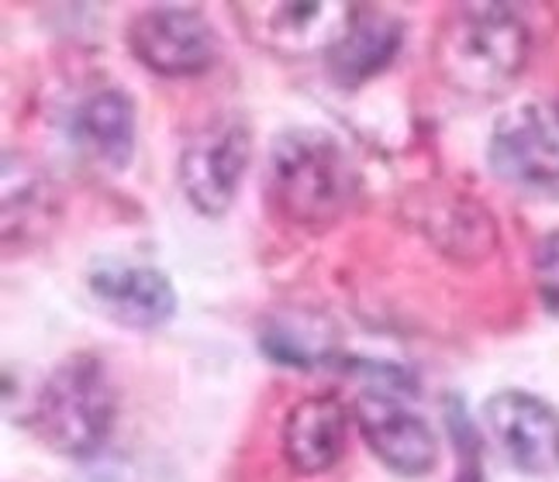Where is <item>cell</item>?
Instances as JSON below:
<instances>
[{
    "instance_id": "1",
    "label": "cell",
    "mask_w": 559,
    "mask_h": 482,
    "mask_svg": "<svg viewBox=\"0 0 559 482\" xmlns=\"http://www.w3.org/2000/svg\"><path fill=\"white\" fill-rule=\"evenodd\" d=\"M359 190V169L332 131L300 124L273 138L263 193L284 225L325 231L356 207Z\"/></svg>"
},
{
    "instance_id": "2",
    "label": "cell",
    "mask_w": 559,
    "mask_h": 482,
    "mask_svg": "<svg viewBox=\"0 0 559 482\" xmlns=\"http://www.w3.org/2000/svg\"><path fill=\"white\" fill-rule=\"evenodd\" d=\"M118 421V389L104 359L73 352L52 365L28 407V427L52 455L87 462L94 458Z\"/></svg>"
},
{
    "instance_id": "3",
    "label": "cell",
    "mask_w": 559,
    "mask_h": 482,
    "mask_svg": "<svg viewBox=\"0 0 559 482\" xmlns=\"http://www.w3.org/2000/svg\"><path fill=\"white\" fill-rule=\"evenodd\" d=\"M532 35L508 4H463L432 46L439 76L466 97H498L525 73Z\"/></svg>"
},
{
    "instance_id": "4",
    "label": "cell",
    "mask_w": 559,
    "mask_h": 482,
    "mask_svg": "<svg viewBox=\"0 0 559 482\" xmlns=\"http://www.w3.org/2000/svg\"><path fill=\"white\" fill-rule=\"evenodd\" d=\"M252 162V128L239 115H225L193 131L180 148L177 177L187 204L201 217H222L239 196Z\"/></svg>"
},
{
    "instance_id": "5",
    "label": "cell",
    "mask_w": 559,
    "mask_h": 482,
    "mask_svg": "<svg viewBox=\"0 0 559 482\" xmlns=\"http://www.w3.org/2000/svg\"><path fill=\"white\" fill-rule=\"evenodd\" d=\"M404 221L442 258L456 266H480L498 252V221L477 196L449 186H415L401 201Z\"/></svg>"
},
{
    "instance_id": "6",
    "label": "cell",
    "mask_w": 559,
    "mask_h": 482,
    "mask_svg": "<svg viewBox=\"0 0 559 482\" xmlns=\"http://www.w3.org/2000/svg\"><path fill=\"white\" fill-rule=\"evenodd\" d=\"M359 4L342 0H270V4H235V21L252 46L280 59L329 56L353 25Z\"/></svg>"
},
{
    "instance_id": "7",
    "label": "cell",
    "mask_w": 559,
    "mask_h": 482,
    "mask_svg": "<svg viewBox=\"0 0 559 482\" xmlns=\"http://www.w3.org/2000/svg\"><path fill=\"white\" fill-rule=\"evenodd\" d=\"M124 41L148 73L166 80L201 76L222 56L218 32L193 8H145L128 21Z\"/></svg>"
},
{
    "instance_id": "8",
    "label": "cell",
    "mask_w": 559,
    "mask_h": 482,
    "mask_svg": "<svg viewBox=\"0 0 559 482\" xmlns=\"http://www.w3.org/2000/svg\"><path fill=\"white\" fill-rule=\"evenodd\" d=\"M353 421L373 458L401 479H425L439 466L436 431L394 393L367 389L353 403Z\"/></svg>"
},
{
    "instance_id": "9",
    "label": "cell",
    "mask_w": 559,
    "mask_h": 482,
    "mask_svg": "<svg viewBox=\"0 0 559 482\" xmlns=\"http://www.w3.org/2000/svg\"><path fill=\"white\" fill-rule=\"evenodd\" d=\"M487 162L511 183L559 180V104L532 100L498 118L487 142Z\"/></svg>"
},
{
    "instance_id": "10",
    "label": "cell",
    "mask_w": 559,
    "mask_h": 482,
    "mask_svg": "<svg viewBox=\"0 0 559 482\" xmlns=\"http://www.w3.org/2000/svg\"><path fill=\"white\" fill-rule=\"evenodd\" d=\"M87 290L100 314L128 332H156L177 314V290L156 266L97 258L87 269Z\"/></svg>"
},
{
    "instance_id": "11",
    "label": "cell",
    "mask_w": 559,
    "mask_h": 482,
    "mask_svg": "<svg viewBox=\"0 0 559 482\" xmlns=\"http://www.w3.org/2000/svg\"><path fill=\"white\" fill-rule=\"evenodd\" d=\"M484 421L525 475H549L559 469V410L528 389H498L484 403Z\"/></svg>"
},
{
    "instance_id": "12",
    "label": "cell",
    "mask_w": 559,
    "mask_h": 482,
    "mask_svg": "<svg viewBox=\"0 0 559 482\" xmlns=\"http://www.w3.org/2000/svg\"><path fill=\"white\" fill-rule=\"evenodd\" d=\"M70 142L76 156L118 177L135 159V104L118 86H100L87 94L70 115Z\"/></svg>"
},
{
    "instance_id": "13",
    "label": "cell",
    "mask_w": 559,
    "mask_h": 482,
    "mask_svg": "<svg viewBox=\"0 0 559 482\" xmlns=\"http://www.w3.org/2000/svg\"><path fill=\"white\" fill-rule=\"evenodd\" d=\"M346 442L349 407L332 393H314V397L297 400L280 427V448L297 475L332 472L346 455Z\"/></svg>"
},
{
    "instance_id": "14",
    "label": "cell",
    "mask_w": 559,
    "mask_h": 482,
    "mask_svg": "<svg viewBox=\"0 0 559 482\" xmlns=\"http://www.w3.org/2000/svg\"><path fill=\"white\" fill-rule=\"evenodd\" d=\"M404 41V25L386 11L359 4L353 25L325 56V70L342 91H359L362 83L377 80L394 62Z\"/></svg>"
},
{
    "instance_id": "15",
    "label": "cell",
    "mask_w": 559,
    "mask_h": 482,
    "mask_svg": "<svg viewBox=\"0 0 559 482\" xmlns=\"http://www.w3.org/2000/svg\"><path fill=\"white\" fill-rule=\"evenodd\" d=\"M442 421L449 431V442L456 448V479L453 482H487L484 475V437L473 424L466 400L460 393H449L442 400Z\"/></svg>"
},
{
    "instance_id": "16",
    "label": "cell",
    "mask_w": 559,
    "mask_h": 482,
    "mask_svg": "<svg viewBox=\"0 0 559 482\" xmlns=\"http://www.w3.org/2000/svg\"><path fill=\"white\" fill-rule=\"evenodd\" d=\"M17 207V221L4 228L8 241L14 231L28 234V231H38L46 225V214H49V193H46V183L38 177H32V169H21L17 177V193L14 190H4V214Z\"/></svg>"
},
{
    "instance_id": "17",
    "label": "cell",
    "mask_w": 559,
    "mask_h": 482,
    "mask_svg": "<svg viewBox=\"0 0 559 482\" xmlns=\"http://www.w3.org/2000/svg\"><path fill=\"white\" fill-rule=\"evenodd\" d=\"M532 279L543 306L559 317V228L546 231L532 249Z\"/></svg>"
}]
</instances>
